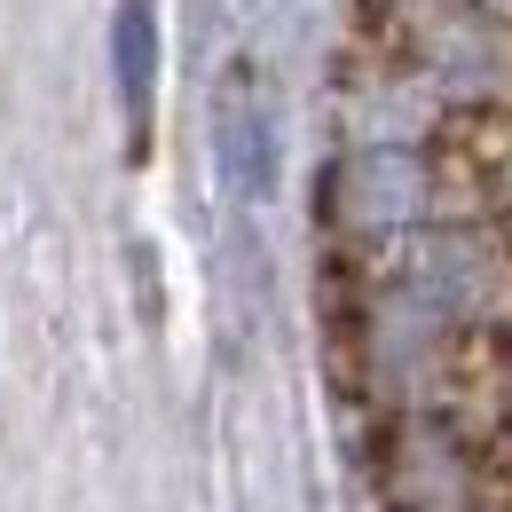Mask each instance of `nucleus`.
I'll list each match as a JSON object with an SVG mask.
<instances>
[{
  "label": "nucleus",
  "mask_w": 512,
  "mask_h": 512,
  "mask_svg": "<svg viewBox=\"0 0 512 512\" xmlns=\"http://www.w3.org/2000/svg\"><path fill=\"white\" fill-rule=\"evenodd\" d=\"M213 150L237 197H268L276 182V134H268V103L253 95V71H229L221 103H213Z\"/></svg>",
  "instance_id": "f257e3e1"
},
{
  "label": "nucleus",
  "mask_w": 512,
  "mask_h": 512,
  "mask_svg": "<svg viewBox=\"0 0 512 512\" xmlns=\"http://www.w3.org/2000/svg\"><path fill=\"white\" fill-rule=\"evenodd\" d=\"M111 71H119L127 127L142 134V119H150V87H158V16H150V0H127V8H119V24H111Z\"/></svg>",
  "instance_id": "f03ea898"
},
{
  "label": "nucleus",
  "mask_w": 512,
  "mask_h": 512,
  "mask_svg": "<svg viewBox=\"0 0 512 512\" xmlns=\"http://www.w3.org/2000/svg\"><path fill=\"white\" fill-rule=\"evenodd\" d=\"M355 213H363V221H402V213H418V158H402V150L355 158Z\"/></svg>",
  "instance_id": "7ed1b4c3"
}]
</instances>
